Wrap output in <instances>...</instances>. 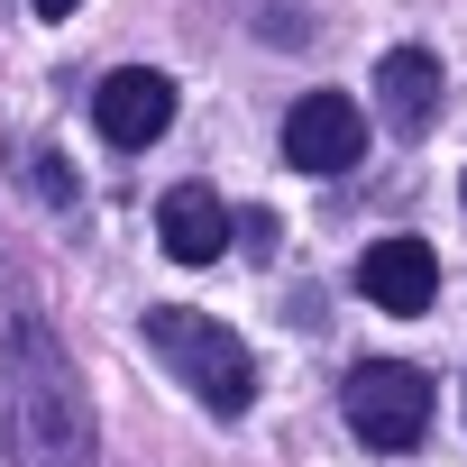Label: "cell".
I'll list each match as a JSON object with an SVG mask.
<instances>
[{"label":"cell","mask_w":467,"mask_h":467,"mask_svg":"<svg viewBox=\"0 0 467 467\" xmlns=\"http://www.w3.org/2000/svg\"><path fill=\"white\" fill-rule=\"evenodd\" d=\"M65 10H74V0H37V19H65Z\"/></svg>","instance_id":"cell-10"},{"label":"cell","mask_w":467,"mask_h":467,"mask_svg":"<svg viewBox=\"0 0 467 467\" xmlns=\"http://www.w3.org/2000/svg\"><path fill=\"white\" fill-rule=\"evenodd\" d=\"M156 239H165L174 266H211V257L229 248V211H220V192H211V183H174V192L156 202Z\"/></svg>","instance_id":"cell-8"},{"label":"cell","mask_w":467,"mask_h":467,"mask_svg":"<svg viewBox=\"0 0 467 467\" xmlns=\"http://www.w3.org/2000/svg\"><path fill=\"white\" fill-rule=\"evenodd\" d=\"M0 358H10V440H19V467H92L101 458V421H92V394H83L65 339L37 312H10Z\"/></svg>","instance_id":"cell-1"},{"label":"cell","mask_w":467,"mask_h":467,"mask_svg":"<svg viewBox=\"0 0 467 467\" xmlns=\"http://www.w3.org/2000/svg\"><path fill=\"white\" fill-rule=\"evenodd\" d=\"M19 183H28L37 202H56V211L74 202V174H65V156H28V165H19Z\"/></svg>","instance_id":"cell-9"},{"label":"cell","mask_w":467,"mask_h":467,"mask_svg":"<svg viewBox=\"0 0 467 467\" xmlns=\"http://www.w3.org/2000/svg\"><path fill=\"white\" fill-rule=\"evenodd\" d=\"M376 110H385L394 138H421V129L440 119V56H431V47H394V56L376 65Z\"/></svg>","instance_id":"cell-7"},{"label":"cell","mask_w":467,"mask_h":467,"mask_svg":"<svg viewBox=\"0 0 467 467\" xmlns=\"http://www.w3.org/2000/svg\"><path fill=\"white\" fill-rule=\"evenodd\" d=\"M339 403H348V431H358L367 449H385V458L421 449V431H431V376L403 367V358H367V367L339 385Z\"/></svg>","instance_id":"cell-3"},{"label":"cell","mask_w":467,"mask_h":467,"mask_svg":"<svg viewBox=\"0 0 467 467\" xmlns=\"http://www.w3.org/2000/svg\"><path fill=\"white\" fill-rule=\"evenodd\" d=\"M92 129H101L110 147H156V138L174 129V83H165L156 65H119V74H101V92H92Z\"/></svg>","instance_id":"cell-5"},{"label":"cell","mask_w":467,"mask_h":467,"mask_svg":"<svg viewBox=\"0 0 467 467\" xmlns=\"http://www.w3.org/2000/svg\"><path fill=\"white\" fill-rule=\"evenodd\" d=\"M358 285H367V303L376 312H431V294H440V257L421 248V239H376L367 257H358Z\"/></svg>","instance_id":"cell-6"},{"label":"cell","mask_w":467,"mask_h":467,"mask_svg":"<svg viewBox=\"0 0 467 467\" xmlns=\"http://www.w3.org/2000/svg\"><path fill=\"white\" fill-rule=\"evenodd\" d=\"M358 156H367V110H358L348 92H303L294 119H285V165H303V174H348Z\"/></svg>","instance_id":"cell-4"},{"label":"cell","mask_w":467,"mask_h":467,"mask_svg":"<svg viewBox=\"0 0 467 467\" xmlns=\"http://www.w3.org/2000/svg\"><path fill=\"white\" fill-rule=\"evenodd\" d=\"M147 348L202 394V412H220V421H239L248 403H257V358H248V339L239 330H220L211 312H147Z\"/></svg>","instance_id":"cell-2"}]
</instances>
